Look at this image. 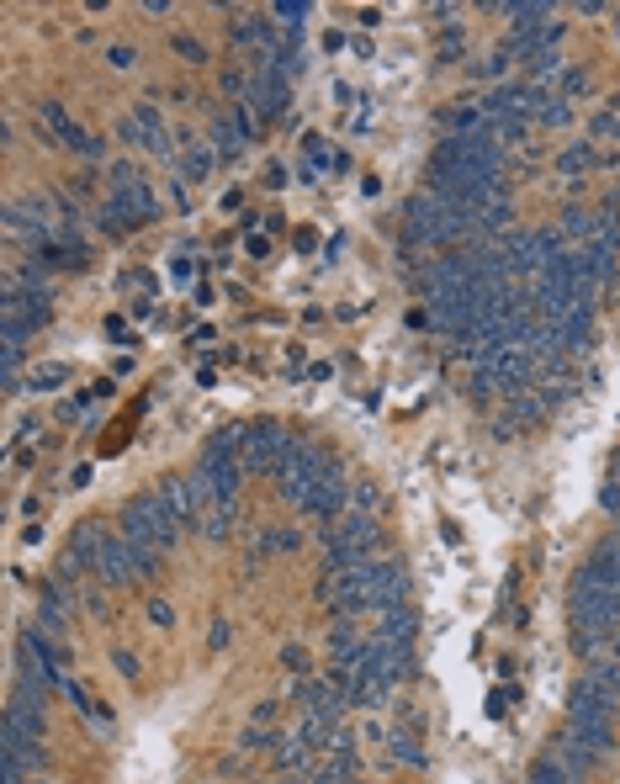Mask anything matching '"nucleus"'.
Instances as JSON below:
<instances>
[{
  "label": "nucleus",
  "mask_w": 620,
  "mask_h": 784,
  "mask_svg": "<svg viewBox=\"0 0 620 784\" xmlns=\"http://www.w3.org/2000/svg\"><path fill=\"white\" fill-rule=\"evenodd\" d=\"M117 530H122L134 546L170 551V546L180 541V530H186V525L176 520V509H170V499H165V488H144L138 499L122 503V520H117Z\"/></svg>",
  "instance_id": "f257e3e1"
},
{
  "label": "nucleus",
  "mask_w": 620,
  "mask_h": 784,
  "mask_svg": "<svg viewBox=\"0 0 620 784\" xmlns=\"http://www.w3.org/2000/svg\"><path fill=\"white\" fill-rule=\"evenodd\" d=\"M377 551H382L377 514L351 509V514H339V520L324 530V567H318V572H345V567H361V562H372Z\"/></svg>",
  "instance_id": "f03ea898"
},
{
  "label": "nucleus",
  "mask_w": 620,
  "mask_h": 784,
  "mask_svg": "<svg viewBox=\"0 0 620 784\" xmlns=\"http://www.w3.org/2000/svg\"><path fill=\"white\" fill-rule=\"evenodd\" d=\"M159 562H165V551H155V546H134L122 530H111L107 546H101V557H96V567H90V578H96L101 588L155 584Z\"/></svg>",
  "instance_id": "7ed1b4c3"
},
{
  "label": "nucleus",
  "mask_w": 620,
  "mask_h": 784,
  "mask_svg": "<svg viewBox=\"0 0 620 784\" xmlns=\"http://www.w3.org/2000/svg\"><path fill=\"white\" fill-rule=\"evenodd\" d=\"M155 192L138 180L134 170V159H117L111 165V196H107V207L96 213V223H101V234H128V228H138L144 218H155Z\"/></svg>",
  "instance_id": "20e7f679"
},
{
  "label": "nucleus",
  "mask_w": 620,
  "mask_h": 784,
  "mask_svg": "<svg viewBox=\"0 0 620 784\" xmlns=\"http://www.w3.org/2000/svg\"><path fill=\"white\" fill-rule=\"evenodd\" d=\"M38 122H43L53 138H59V149L75 154V159H86V165H107V149H101V138L90 128H80L75 117H69L65 101H38Z\"/></svg>",
  "instance_id": "39448f33"
},
{
  "label": "nucleus",
  "mask_w": 620,
  "mask_h": 784,
  "mask_svg": "<svg viewBox=\"0 0 620 784\" xmlns=\"http://www.w3.org/2000/svg\"><path fill=\"white\" fill-rule=\"evenodd\" d=\"M616 588H620V541L616 536H599L594 551L578 562L568 594H616Z\"/></svg>",
  "instance_id": "423d86ee"
},
{
  "label": "nucleus",
  "mask_w": 620,
  "mask_h": 784,
  "mask_svg": "<svg viewBox=\"0 0 620 784\" xmlns=\"http://www.w3.org/2000/svg\"><path fill=\"white\" fill-rule=\"evenodd\" d=\"M366 588H372V615L393 610V605H409V594H414L409 562L403 557H372L366 562Z\"/></svg>",
  "instance_id": "0eeeda50"
},
{
  "label": "nucleus",
  "mask_w": 620,
  "mask_h": 784,
  "mask_svg": "<svg viewBox=\"0 0 620 784\" xmlns=\"http://www.w3.org/2000/svg\"><path fill=\"white\" fill-rule=\"evenodd\" d=\"M361 653H366L361 626H355V620H334L329 636H324V657H329V668H324V674H339L345 684H351V674L361 668Z\"/></svg>",
  "instance_id": "6e6552de"
},
{
  "label": "nucleus",
  "mask_w": 620,
  "mask_h": 784,
  "mask_svg": "<svg viewBox=\"0 0 620 784\" xmlns=\"http://www.w3.org/2000/svg\"><path fill=\"white\" fill-rule=\"evenodd\" d=\"M620 716V695H610V689H599V684H578L573 699H568V721H578V726H616Z\"/></svg>",
  "instance_id": "1a4fd4ad"
},
{
  "label": "nucleus",
  "mask_w": 620,
  "mask_h": 784,
  "mask_svg": "<svg viewBox=\"0 0 620 784\" xmlns=\"http://www.w3.org/2000/svg\"><path fill=\"white\" fill-rule=\"evenodd\" d=\"M382 753H387V763L393 768H420L424 763V737L414 721H398L393 732H387V742H382Z\"/></svg>",
  "instance_id": "9d476101"
},
{
  "label": "nucleus",
  "mask_w": 620,
  "mask_h": 784,
  "mask_svg": "<svg viewBox=\"0 0 620 784\" xmlns=\"http://www.w3.org/2000/svg\"><path fill=\"white\" fill-rule=\"evenodd\" d=\"M159 488H165V499H170V509H176L180 525H201V514H207V499H201L197 478H170V482H159Z\"/></svg>",
  "instance_id": "9b49d317"
},
{
  "label": "nucleus",
  "mask_w": 620,
  "mask_h": 784,
  "mask_svg": "<svg viewBox=\"0 0 620 784\" xmlns=\"http://www.w3.org/2000/svg\"><path fill=\"white\" fill-rule=\"evenodd\" d=\"M270 763H276V774H313L303 732H276V742H270Z\"/></svg>",
  "instance_id": "f8f14e48"
},
{
  "label": "nucleus",
  "mask_w": 620,
  "mask_h": 784,
  "mask_svg": "<svg viewBox=\"0 0 620 784\" xmlns=\"http://www.w3.org/2000/svg\"><path fill=\"white\" fill-rule=\"evenodd\" d=\"M377 636L382 641H420V610H414V605L377 610Z\"/></svg>",
  "instance_id": "ddd939ff"
},
{
  "label": "nucleus",
  "mask_w": 620,
  "mask_h": 784,
  "mask_svg": "<svg viewBox=\"0 0 620 784\" xmlns=\"http://www.w3.org/2000/svg\"><path fill=\"white\" fill-rule=\"evenodd\" d=\"M207 541H228L234 530H239V499H228V503H207V514H201L197 525Z\"/></svg>",
  "instance_id": "4468645a"
},
{
  "label": "nucleus",
  "mask_w": 620,
  "mask_h": 784,
  "mask_svg": "<svg viewBox=\"0 0 620 784\" xmlns=\"http://www.w3.org/2000/svg\"><path fill=\"white\" fill-rule=\"evenodd\" d=\"M589 684H599V689H610V695H620V657L594 653V663H589Z\"/></svg>",
  "instance_id": "2eb2a0df"
},
{
  "label": "nucleus",
  "mask_w": 620,
  "mask_h": 784,
  "mask_svg": "<svg viewBox=\"0 0 620 784\" xmlns=\"http://www.w3.org/2000/svg\"><path fill=\"white\" fill-rule=\"evenodd\" d=\"M594 159H599V154L589 149V144H573V149H568V154H562V159H557V170H562V175H568V180H573V175H583V170H589V165H594Z\"/></svg>",
  "instance_id": "dca6fc26"
},
{
  "label": "nucleus",
  "mask_w": 620,
  "mask_h": 784,
  "mask_svg": "<svg viewBox=\"0 0 620 784\" xmlns=\"http://www.w3.org/2000/svg\"><path fill=\"white\" fill-rule=\"evenodd\" d=\"M589 133H594V138H620V101L599 107V111H594V122H589Z\"/></svg>",
  "instance_id": "f3484780"
},
{
  "label": "nucleus",
  "mask_w": 620,
  "mask_h": 784,
  "mask_svg": "<svg viewBox=\"0 0 620 784\" xmlns=\"http://www.w3.org/2000/svg\"><path fill=\"white\" fill-rule=\"evenodd\" d=\"M282 668L292 674V684H297V678H313V674H308V647L287 641V647H282Z\"/></svg>",
  "instance_id": "a211bd4d"
},
{
  "label": "nucleus",
  "mask_w": 620,
  "mask_h": 784,
  "mask_svg": "<svg viewBox=\"0 0 620 784\" xmlns=\"http://www.w3.org/2000/svg\"><path fill=\"white\" fill-rule=\"evenodd\" d=\"M170 48H176L186 65H207V48H201L191 32H170Z\"/></svg>",
  "instance_id": "6ab92c4d"
},
{
  "label": "nucleus",
  "mask_w": 620,
  "mask_h": 784,
  "mask_svg": "<svg viewBox=\"0 0 620 784\" xmlns=\"http://www.w3.org/2000/svg\"><path fill=\"white\" fill-rule=\"evenodd\" d=\"M107 65L117 69V75H134V69H138V48L134 43H111L107 48Z\"/></svg>",
  "instance_id": "aec40b11"
},
{
  "label": "nucleus",
  "mask_w": 620,
  "mask_h": 784,
  "mask_svg": "<svg viewBox=\"0 0 620 784\" xmlns=\"http://www.w3.org/2000/svg\"><path fill=\"white\" fill-rule=\"evenodd\" d=\"M351 509L377 514V482H351Z\"/></svg>",
  "instance_id": "412c9836"
},
{
  "label": "nucleus",
  "mask_w": 620,
  "mask_h": 784,
  "mask_svg": "<svg viewBox=\"0 0 620 784\" xmlns=\"http://www.w3.org/2000/svg\"><path fill=\"white\" fill-rule=\"evenodd\" d=\"M111 668H117V674H128V678H144V663H138V653H128V647H117V653H111Z\"/></svg>",
  "instance_id": "4be33fe9"
},
{
  "label": "nucleus",
  "mask_w": 620,
  "mask_h": 784,
  "mask_svg": "<svg viewBox=\"0 0 620 784\" xmlns=\"http://www.w3.org/2000/svg\"><path fill=\"white\" fill-rule=\"evenodd\" d=\"M149 626H159V631H165V626H176V610H170L165 599H149Z\"/></svg>",
  "instance_id": "5701e85b"
},
{
  "label": "nucleus",
  "mask_w": 620,
  "mask_h": 784,
  "mask_svg": "<svg viewBox=\"0 0 620 784\" xmlns=\"http://www.w3.org/2000/svg\"><path fill=\"white\" fill-rule=\"evenodd\" d=\"M59 382H65V366H53V371H38V376H32V388H59Z\"/></svg>",
  "instance_id": "b1692460"
},
{
  "label": "nucleus",
  "mask_w": 620,
  "mask_h": 784,
  "mask_svg": "<svg viewBox=\"0 0 620 784\" xmlns=\"http://www.w3.org/2000/svg\"><path fill=\"white\" fill-rule=\"evenodd\" d=\"M228 636H234V626H228V620H218V626H213V647H228Z\"/></svg>",
  "instance_id": "393cba45"
},
{
  "label": "nucleus",
  "mask_w": 620,
  "mask_h": 784,
  "mask_svg": "<svg viewBox=\"0 0 620 784\" xmlns=\"http://www.w3.org/2000/svg\"><path fill=\"white\" fill-rule=\"evenodd\" d=\"M599 653H610V657H620V631H616V636H610V641H604V647H599ZM589 657H594V653H589Z\"/></svg>",
  "instance_id": "a878e982"
},
{
  "label": "nucleus",
  "mask_w": 620,
  "mask_h": 784,
  "mask_svg": "<svg viewBox=\"0 0 620 784\" xmlns=\"http://www.w3.org/2000/svg\"><path fill=\"white\" fill-rule=\"evenodd\" d=\"M610 478L620 482V451H616V457H610Z\"/></svg>",
  "instance_id": "bb28decb"
},
{
  "label": "nucleus",
  "mask_w": 620,
  "mask_h": 784,
  "mask_svg": "<svg viewBox=\"0 0 620 784\" xmlns=\"http://www.w3.org/2000/svg\"><path fill=\"white\" fill-rule=\"evenodd\" d=\"M27 784H53V780H48V774H38V780H27Z\"/></svg>",
  "instance_id": "cd10ccee"
},
{
  "label": "nucleus",
  "mask_w": 620,
  "mask_h": 784,
  "mask_svg": "<svg viewBox=\"0 0 620 784\" xmlns=\"http://www.w3.org/2000/svg\"><path fill=\"white\" fill-rule=\"evenodd\" d=\"M610 536H616V541H620V514H616V530H610Z\"/></svg>",
  "instance_id": "c85d7f7f"
}]
</instances>
